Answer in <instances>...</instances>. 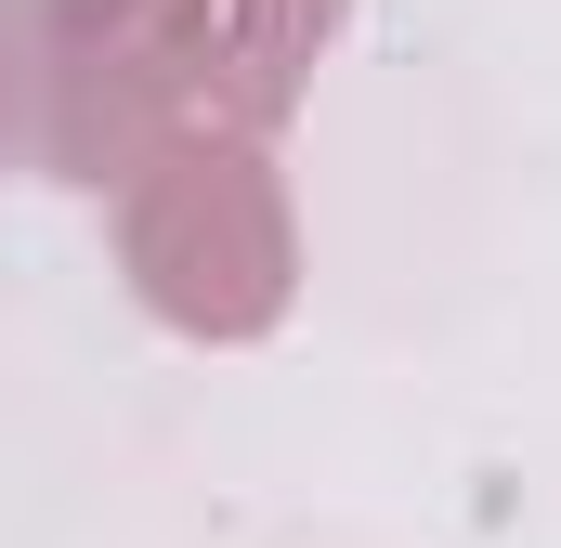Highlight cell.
<instances>
[{
  "instance_id": "7a4b0ae2",
  "label": "cell",
  "mask_w": 561,
  "mask_h": 548,
  "mask_svg": "<svg viewBox=\"0 0 561 548\" xmlns=\"http://www.w3.org/2000/svg\"><path fill=\"white\" fill-rule=\"evenodd\" d=\"M327 26H340V0H236V66H249L236 92H249V105H287V79L313 66Z\"/></svg>"
},
{
  "instance_id": "6da1fadb",
  "label": "cell",
  "mask_w": 561,
  "mask_h": 548,
  "mask_svg": "<svg viewBox=\"0 0 561 548\" xmlns=\"http://www.w3.org/2000/svg\"><path fill=\"white\" fill-rule=\"evenodd\" d=\"M131 274L170 327H209V340H249L275 327L287 300V196L262 157L236 144H183L157 157L131 196Z\"/></svg>"
}]
</instances>
